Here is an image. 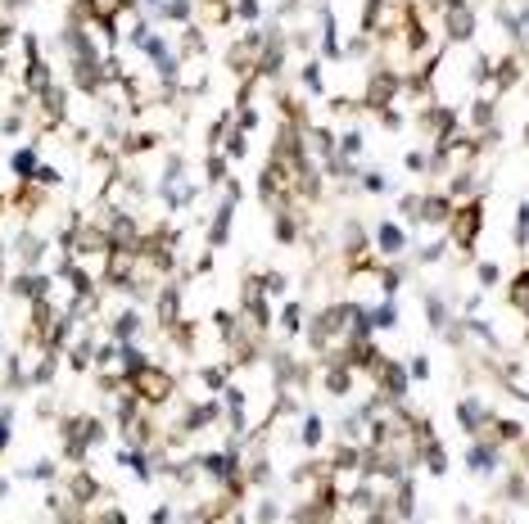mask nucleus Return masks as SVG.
<instances>
[{
	"mask_svg": "<svg viewBox=\"0 0 529 524\" xmlns=\"http://www.w3.org/2000/svg\"><path fill=\"white\" fill-rule=\"evenodd\" d=\"M322 443V420H307L303 425V447H317Z\"/></svg>",
	"mask_w": 529,
	"mask_h": 524,
	"instance_id": "9d476101",
	"label": "nucleus"
},
{
	"mask_svg": "<svg viewBox=\"0 0 529 524\" xmlns=\"http://www.w3.org/2000/svg\"><path fill=\"white\" fill-rule=\"evenodd\" d=\"M131 389H136V402H145V407H158V402L172 398V371H163V367H141V371H131Z\"/></svg>",
	"mask_w": 529,
	"mask_h": 524,
	"instance_id": "f257e3e1",
	"label": "nucleus"
},
{
	"mask_svg": "<svg viewBox=\"0 0 529 524\" xmlns=\"http://www.w3.org/2000/svg\"><path fill=\"white\" fill-rule=\"evenodd\" d=\"M236 14H240L244 23H253V18H258V0H236Z\"/></svg>",
	"mask_w": 529,
	"mask_h": 524,
	"instance_id": "9b49d317",
	"label": "nucleus"
},
{
	"mask_svg": "<svg viewBox=\"0 0 529 524\" xmlns=\"http://www.w3.org/2000/svg\"><path fill=\"white\" fill-rule=\"evenodd\" d=\"M511 303H516V308H525V276H516V285H511Z\"/></svg>",
	"mask_w": 529,
	"mask_h": 524,
	"instance_id": "f8f14e48",
	"label": "nucleus"
},
{
	"mask_svg": "<svg viewBox=\"0 0 529 524\" xmlns=\"http://www.w3.org/2000/svg\"><path fill=\"white\" fill-rule=\"evenodd\" d=\"M376 240H380V249H385V253H398L403 245H408V240H403V230L393 226V222H385V226H380V230H376Z\"/></svg>",
	"mask_w": 529,
	"mask_h": 524,
	"instance_id": "39448f33",
	"label": "nucleus"
},
{
	"mask_svg": "<svg viewBox=\"0 0 529 524\" xmlns=\"http://www.w3.org/2000/svg\"><path fill=\"white\" fill-rule=\"evenodd\" d=\"M444 14H448V36H452V41H462V36L475 32V14L466 5H448Z\"/></svg>",
	"mask_w": 529,
	"mask_h": 524,
	"instance_id": "20e7f679",
	"label": "nucleus"
},
{
	"mask_svg": "<svg viewBox=\"0 0 529 524\" xmlns=\"http://www.w3.org/2000/svg\"><path fill=\"white\" fill-rule=\"evenodd\" d=\"M227 0H204V23H227Z\"/></svg>",
	"mask_w": 529,
	"mask_h": 524,
	"instance_id": "0eeeda50",
	"label": "nucleus"
},
{
	"mask_svg": "<svg viewBox=\"0 0 529 524\" xmlns=\"http://www.w3.org/2000/svg\"><path fill=\"white\" fill-rule=\"evenodd\" d=\"M227 384V367H208L204 371V389H222Z\"/></svg>",
	"mask_w": 529,
	"mask_h": 524,
	"instance_id": "1a4fd4ad",
	"label": "nucleus"
},
{
	"mask_svg": "<svg viewBox=\"0 0 529 524\" xmlns=\"http://www.w3.org/2000/svg\"><path fill=\"white\" fill-rule=\"evenodd\" d=\"M412 375H416V380H421V375H430V362H425V357H416V362H412Z\"/></svg>",
	"mask_w": 529,
	"mask_h": 524,
	"instance_id": "4468645a",
	"label": "nucleus"
},
{
	"mask_svg": "<svg viewBox=\"0 0 529 524\" xmlns=\"http://www.w3.org/2000/svg\"><path fill=\"white\" fill-rule=\"evenodd\" d=\"M91 524H127V520H122V511H104V515H95Z\"/></svg>",
	"mask_w": 529,
	"mask_h": 524,
	"instance_id": "ddd939ff",
	"label": "nucleus"
},
{
	"mask_svg": "<svg viewBox=\"0 0 529 524\" xmlns=\"http://www.w3.org/2000/svg\"><path fill=\"white\" fill-rule=\"evenodd\" d=\"M393 95H398V72H376L371 87H366V104L380 113V108H389Z\"/></svg>",
	"mask_w": 529,
	"mask_h": 524,
	"instance_id": "7ed1b4c3",
	"label": "nucleus"
},
{
	"mask_svg": "<svg viewBox=\"0 0 529 524\" xmlns=\"http://www.w3.org/2000/svg\"><path fill=\"white\" fill-rule=\"evenodd\" d=\"M68 493L77 497V502H91V497H95V484H91V474H72V479H68Z\"/></svg>",
	"mask_w": 529,
	"mask_h": 524,
	"instance_id": "423d86ee",
	"label": "nucleus"
},
{
	"mask_svg": "<svg viewBox=\"0 0 529 524\" xmlns=\"http://www.w3.org/2000/svg\"><path fill=\"white\" fill-rule=\"evenodd\" d=\"M479 222H484V204H479V199L462 204V208H452V217H448V226H452V245L471 253V249H475V240H479Z\"/></svg>",
	"mask_w": 529,
	"mask_h": 524,
	"instance_id": "f03ea898",
	"label": "nucleus"
},
{
	"mask_svg": "<svg viewBox=\"0 0 529 524\" xmlns=\"http://www.w3.org/2000/svg\"><path fill=\"white\" fill-rule=\"evenodd\" d=\"M32 167H36V150H18V158H14V172L32 177Z\"/></svg>",
	"mask_w": 529,
	"mask_h": 524,
	"instance_id": "6e6552de",
	"label": "nucleus"
}]
</instances>
